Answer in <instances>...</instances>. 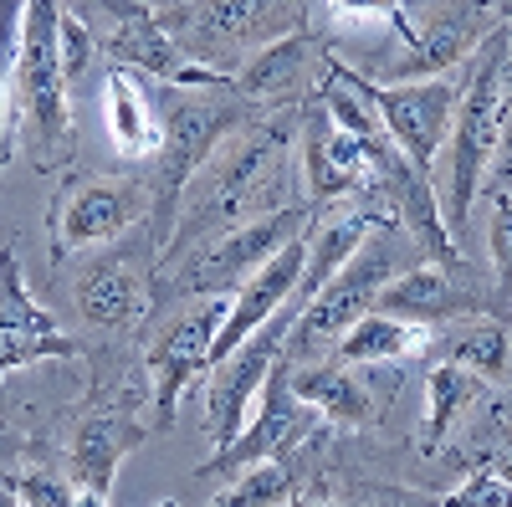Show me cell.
I'll return each instance as SVG.
<instances>
[{
	"label": "cell",
	"instance_id": "e575fe53",
	"mask_svg": "<svg viewBox=\"0 0 512 507\" xmlns=\"http://www.w3.org/2000/svg\"><path fill=\"white\" fill-rule=\"evenodd\" d=\"M154 507H180V502H175V497H159V502H154Z\"/></svg>",
	"mask_w": 512,
	"mask_h": 507
},
{
	"label": "cell",
	"instance_id": "7402d4cb",
	"mask_svg": "<svg viewBox=\"0 0 512 507\" xmlns=\"http://www.w3.org/2000/svg\"><path fill=\"white\" fill-rule=\"evenodd\" d=\"M103 118H108V139L118 149V159L139 164L159 149V118H154V98L134 82V72L113 67L103 82Z\"/></svg>",
	"mask_w": 512,
	"mask_h": 507
},
{
	"label": "cell",
	"instance_id": "cb8c5ba5",
	"mask_svg": "<svg viewBox=\"0 0 512 507\" xmlns=\"http://www.w3.org/2000/svg\"><path fill=\"white\" fill-rule=\"evenodd\" d=\"M287 390L313 405L318 415L338 420V426H359V420H369V395L364 385L349 374V364H338V359H313V364H297L287 374Z\"/></svg>",
	"mask_w": 512,
	"mask_h": 507
},
{
	"label": "cell",
	"instance_id": "e0dca14e",
	"mask_svg": "<svg viewBox=\"0 0 512 507\" xmlns=\"http://www.w3.org/2000/svg\"><path fill=\"white\" fill-rule=\"evenodd\" d=\"M303 262H308V231H297V236L277 251V257H267L262 267H256V272L236 287V298L226 303V318H221L216 344H210V364H221L251 328H262V323L292 298L297 277H303Z\"/></svg>",
	"mask_w": 512,
	"mask_h": 507
},
{
	"label": "cell",
	"instance_id": "836d02e7",
	"mask_svg": "<svg viewBox=\"0 0 512 507\" xmlns=\"http://www.w3.org/2000/svg\"><path fill=\"white\" fill-rule=\"evenodd\" d=\"M0 507H21V502H16V497H11L6 487H0Z\"/></svg>",
	"mask_w": 512,
	"mask_h": 507
},
{
	"label": "cell",
	"instance_id": "44dd1931",
	"mask_svg": "<svg viewBox=\"0 0 512 507\" xmlns=\"http://www.w3.org/2000/svg\"><path fill=\"white\" fill-rule=\"evenodd\" d=\"M466 308V298L456 292L451 272L441 262H420L410 272H395L374 292V313H390V318H405L415 328L425 323H451L456 313Z\"/></svg>",
	"mask_w": 512,
	"mask_h": 507
},
{
	"label": "cell",
	"instance_id": "d6986e66",
	"mask_svg": "<svg viewBox=\"0 0 512 507\" xmlns=\"http://www.w3.org/2000/svg\"><path fill=\"white\" fill-rule=\"evenodd\" d=\"M482 31H487V0H451V6L436 16L431 31H415L410 57L395 67V82L451 72L461 57H472V52H477Z\"/></svg>",
	"mask_w": 512,
	"mask_h": 507
},
{
	"label": "cell",
	"instance_id": "8992f818",
	"mask_svg": "<svg viewBox=\"0 0 512 507\" xmlns=\"http://www.w3.org/2000/svg\"><path fill=\"white\" fill-rule=\"evenodd\" d=\"M400 257H395V221H379L359 251L338 267L313 298L308 308L292 318L287 328V344H282V364H313L318 354H328L338 338H344V328L374 308V292L395 277Z\"/></svg>",
	"mask_w": 512,
	"mask_h": 507
},
{
	"label": "cell",
	"instance_id": "ac0fdd59",
	"mask_svg": "<svg viewBox=\"0 0 512 507\" xmlns=\"http://www.w3.org/2000/svg\"><path fill=\"white\" fill-rule=\"evenodd\" d=\"M374 180L384 185V195H390L395 221H400V231H410V241L420 246V257L451 267L461 251H456V241H451V231H446V221H441V200H436L431 175H420L415 164H405V159L390 149V159L379 164Z\"/></svg>",
	"mask_w": 512,
	"mask_h": 507
},
{
	"label": "cell",
	"instance_id": "484cf974",
	"mask_svg": "<svg viewBox=\"0 0 512 507\" xmlns=\"http://www.w3.org/2000/svg\"><path fill=\"white\" fill-rule=\"evenodd\" d=\"M482 395H487V385H482L477 374H466V369H456V364L441 359L431 374H425V431H420V446L436 451L456 431L461 410L477 405Z\"/></svg>",
	"mask_w": 512,
	"mask_h": 507
},
{
	"label": "cell",
	"instance_id": "603a6c76",
	"mask_svg": "<svg viewBox=\"0 0 512 507\" xmlns=\"http://www.w3.org/2000/svg\"><path fill=\"white\" fill-rule=\"evenodd\" d=\"M77 308L93 328H134L149 313V292L128 262H98L77 277Z\"/></svg>",
	"mask_w": 512,
	"mask_h": 507
},
{
	"label": "cell",
	"instance_id": "d4e9b609",
	"mask_svg": "<svg viewBox=\"0 0 512 507\" xmlns=\"http://www.w3.org/2000/svg\"><path fill=\"white\" fill-rule=\"evenodd\" d=\"M425 344V328H415V323H405V318H390V313H359L349 328H344V338L333 344V359L338 364H384V359H405V354H415Z\"/></svg>",
	"mask_w": 512,
	"mask_h": 507
},
{
	"label": "cell",
	"instance_id": "d6a6232c",
	"mask_svg": "<svg viewBox=\"0 0 512 507\" xmlns=\"http://www.w3.org/2000/svg\"><path fill=\"white\" fill-rule=\"evenodd\" d=\"M11 164V88H6V72H0V169Z\"/></svg>",
	"mask_w": 512,
	"mask_h": 507
},
{
	"label": "cell",
	"instance_id": "5b68a950",
	"mask_svg": "<svg viewBox=\"0 0 512 507\" xmlns=\"http://www.w3.org/2000/svg\"><path fill=\"white\" fill-rule=\"evenodd\" d=\"M303 11H308V0H185V6L154 11V21L185 57L231 77L236 52L246 62L267 41L303 31Z\"/></svg>",
	"mask_w": 512,
	"mask_h": 507
},
{
	"label": "cell",
	"instance_id": "8fae6325",
	"mask_svg": "<svg viewBox=\"0 0 512 507\" xmlns=\"http://www.w3.org/2000/svg\"><path fill=\"white\" fill-rule=\"evenodd\" d=\"M313 420H318V410L287 390V364L277 359L262 395H256V405H251V415H246V426L226 446H216V461L205 467V477H236V472L256 467V461H282L313 431Z\"/></svg>",
	"mask_w": 512,
	"mask_h": 507
},
{
	"label": "cell",
	"instance_id": "4316f807",
	"mask_svg": "<svg viewBox=\"0 0 512 507\" xmlns=\"http://www.w3.org/2000/svg\"><path fill=\"white\" fill-rule=\"evenodd\" d=\"M441 359L477 374L482 385H507V328L502 323H461V328H446V344H441Z\"/></svg>",
	"mask_w": 512,
	"mask_h": 507
},
{
	"label": "cell",
	"instance_id": "3957f363",
	"mask_svg": "<svg viewBox=\"0 0 512 507\" xmlns=\"http://www.w3.org/2000/svg\"><path fill=\"white\" fill-rule=\"evenodd\" d=\"M57 26H62V0H26L21 41L6 72L11 88V118L21 123V139L41 169H57L72 159V108H67V77L57 52Z\"/></svg>",
	"mask_w": 512,
	"mask_h": 507
},
{
	"label": "cell",
	"instance_id": "f546056e",
	"mask_svg": "<svg viewBox=\"0 0 512 507\" xmlns=\"http://www.w3.org/2000/svg\"><path fill=\"white\" fill-rule=\"evenodd\" d=\"M441 507H512V487H507V472L502 467H482L466 477Z\"/></svg>",
	"mask_w": 512,
	"mask_h": 507
},
{
	"label": "cell",
	"instance_id": "7c38bea8",
	"mask_svg": "<svg viewBox=\"0 0 512 507\" xmlns=\"http://www.w3.org/2000/svg\"><path fill=\"white\" fill-rule=\"evenodd\" d=\"M231 298H205L190 313H180L175 323L164 328V338L149 349V374H154V426L169 431L175 426V410L185 400V390L210 369V344L221 333Z\"/></svg>",
	"mask_w": 512,
	"mask_h": 507
},
{
	"label": "cell",
	"instance_id": "30bf717a",
	"mask_svg": "<svg viewBox=\"0 0 512 507\" xmlns=\"http://www.w3.org/2000/svg\"><path fill=\"white\" fill-rule=\"evenodd\" d=\"M303 308H308V303L292 292V298H287L262 328H251L221 364L205 369V415H210V436H216V446H226V441L246 426V415H251L256 395H262L272 364L282 359L287 328H292V318L303 313Z\"/></svg>",
	"mask_w": 512,
	"mask_h": 507
},
{
	"label": "cell",
	"instance_id": "52a82bcc",
	"mask_svg": "<svg viewBox=\"0 0 512 507\" xmlns=\"http://www.w3.org/2000/svg\"><path fill=\"white\" fill-rule=\"evenodd\" d=\"M297 231H308V210L303 205H282V210H267V216H251V221H236V226H226L216 236H205L195 246V257H175L180 267L154 282L149 303H164V298H221V292H236L267 257H277Z\"/></svg>",
	"mask_w": 512,
	"mask_h": 507
},
{
	"label": "cell",
	"instance_id": "5bb4252c",
	"mask_svg": "<svg viewBox=\"0 0 512 507\" xmlns=\"http://www.w3.org/2000/svg\"><path fill=\"white\" fill-rule=\"evenodd\" d=\"M36 359H77V338H67L57 318L26 292L21 262L6 246L0 251V379Z\"/></svg>",
	"mask_w": 512,
	"mask_h": 507
},
{
	"label": "cell",
	"instance_id": "ba28073f",
	"mask_svg": "<svg viewBox=\"0 0 512 507\" xmlns=\"http://www.w3.org/2000/svg\"><path fill=\"white\" fill-rule=\"evenodd\" d=\"M333 67L379 113L390 149L405 164H415L420 175H431L436 159H441V144L451 134V113H456V98H461V82L451 72H441V77H410V82H369V77L349 72L338 57H333Z\"/></svg>",
	"mask_w": 512,
	"mask_h": 507
},
{
	"label": "cell",
	"instance_id": "f1b7e54d",
	"mask_svg": "<svg viewBox=\"0 0 512 507\" xmlns=\"http://www.w3.org/2000/svg\"><path fill=\"white\" fill-rule=\"evenodd\" d=\"M57 52H62V77L67 88L72 82H82L93 72V57H98V41H93V26L82 16H67L62 11V26H57Z\"/></svg>",
	"mask_w": 512,
	"mask_h": 507
},
{
	"label": "cell",
	"instance_id": "9c48e42d",
	"mask_svg": "<svg viewBox=\"0 0 512 507\" xmlns=\"http://www.w3.org/2000/svg\"><path fill=\"white\" fill-rule=\"evenodd\" d=\"M93 11H98L93 41L113 57V67L154 77L159 88H231L226 72L185 57L175 41L164 36V26L154 21V11L144 0H93Z\"/></svg>",
	"mask_w": 512,
	"mask_h": 507
},
{
	"label": "cell",
	"instance_id": "9a60e30c",
	"mask_svg": "<svg viewBox=\"0 0 512 507\" xmlns=\"http://www.w3.org/2000/svg\"><path fill=\"white\" fill-rule=\"evenodd\" d=\"M384 159H390V149L359 144L354 134L333 129L318 103L303 108V190H308V200H318V205L344 200L349 190H359L379 175Z\"/></svg>",
	"mask_w": 512,
	"mask_h": 507
},
{
	"label": "cell",
	"instance_id": "2e32d148",
	"mask_svg": "<svg viewBox=\"0 0 512 507\" xmlns=\"http://www.w3.org/2000/svg\"><path fill=\"white\" fill-rule=\"evenodd\" d=\"M144 426L128 410H93L72 436V507H108L118 467L128 451L144 446Z\"/></svg>",
	"mask_w": 512,
	"mask_h": 507
},
{
	"label": "cell",
	"instance_id": "6da1fadb",
	"mask_svg": "<svg viewBox=\"0 0 512 507\" xmlns=\"http://www.w3.org/2000/svg\"><path fill=\"white\" fill-rule=\"evenodd\" d=\"M287 149H292V118H256V123H241L236 134H226L216 144L190 185L180 190V205H175V226H169V241H164V262H175L180 251L205 236H216L226 226H236V216L256 210H282V180H287Z\"/></svg>",
	"mask_w": 512,
	"mask_h": 507
},
{
	"label": "cell",
	"instance_id": "1f68e13d",
	"mask_svg": "<svg viewBox=\"0 0 512 507\" xmlns=\"http://www.w3.org/2000/svg\"><path fill=\"white\" fill-rule=\"evenodd\" d=\"M16 502L21 507H72V487L57 472H31L16 482Z\"/></svg>",
	"mask_w": 512,
	"mask_h": 507
},
{
	"label": "cell",
	"instance_id": "7a4b0ae2",
	"mask_svg": "<svg viewBox=\"0 0 512 507\" xmlns=\"http://www.w3.org/2000/svg\"><path fill=\"white\" fill-rule=\"evenodd\" d=\"M507 144V21H497L482 41H477V67L472 82L461 88L456 113H451V134H446V231L451 241L466 236L477 210V190L492 154Z\"/></svg>",
	"mask_w": 512,
	"mask_h": 507
},
{
	"label": "cell",
	"instance_id": "4dcf8cb0",
	"mask_svg": "<svg viewBox=\"0 0 512 507\" xmlns=\"http://www.w3.org/2000/svg\"><path fill=\"white\" fill-rule=\"evenodd\" d=\"M328 11L338 21H379V26H390L405 36V47L415 41V26L405 21V0H328Z\"/></svg>",
	"mask_w": 512,
	"mask_h": 507
},
{
	"label": "cell",
	"instance_id": "83f0119b",
	"mask_svg": "<svg viewBox=\"0 0 512 507\" xmlns=\"http://www.w3.org/2000/svg\"><path fill=\"white\" fill-rule=\"evenodd\" d=\"M292 497H297V477L287 461H256L210 507H292Z\"/></svg>",
	"mask_w": 512,
	"mask_h": 507
},
{
	"label": "cell",
	"instance_id": "4fadbf2b",
	"mask_svg": "<svg viewBox=\"0 0 512 507\" xmlns=\"http://www.w3.org/2000/svg\"><path fill=\"white\" fill-rule=\"evenodd\" d=\"M144 216H149V190L139 180H77L62 190L52 210V241L57 251H88L118 241Z\"/></svg>",
	"mask_w": 512,
	"mask_h": 507
},
{
	"label": "cell",
	"instance_id": "277c9868",
	"mask_svg": "<svg viewBox=\"0 0 512 507\" xmlns=\"http://www.w3.org/2000/svg\"><path fill=\"white\" fill-rule=\"evenodd\" d=\"M154 118H159V180L149 190V210L159 216V251L169 241V226H175V205H180V190L190 185L195 169L216 154V144L226 134H236L246 113H241V98L231 88H159L154 93Z\"/></svg>",
	"mask_w": 512,
	"mask_h": 507
},
{
	"label": "cell",
	"instance_id": "ffe728a7",
	"mask_svg": "<svg viewBox=\"0 0 512 507\" xmlns=\"http://www.w3.org/2000/svg\"><path fill=\"white\" fill-rule=\"evenodd\" d=\"M313 41L308 31H292V36H277L267 47H256L246 62H236L231 72V93L241 103H287L308 77V62H313Z\"/></svg>",
	"mask_w": 512,
	"mask_h": 507
}]
</instances>
